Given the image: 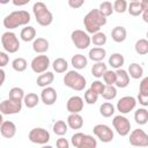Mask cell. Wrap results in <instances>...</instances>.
<instances>
[{
  "label": "cell",
  "instance_id": "cell-32",
  "mask_svg": "<svg viewBox=\"0 0 148 148\" xmlns=\"http://www.w3.org/2000/svg\"><path fill=\"white\" fill-rule=\"evenodd\" d=\"M127 12L132 16L142 15V13H143V6H142L141 1H131L130 5H128V7H127Z\"/></svg>",
  "mask_w": 148,
  "mask_h": 148
},
{
  "label": "cell",
  "instance_id": "cell-16",
  "mask_svg": "<svg viewBox=\"0 0 148 148\" xmlns=\"http://www.w3.org/2000/svg\"><path fill=\"white\" fill-rule=\"evenodd\" d=\"M57 98H58V94L54 88H52L50 86L43 88V90L40 92V99L45 105H49V106L53 105L57 102Z\"/></svg>",
  "mask_w": 148,
  "mask_h": 148
},
{
  "label": "cell",
  "instance_id": "cell-8",
  "mask_svg": "<svg viewBox=\"0 0 148 148\" xmlns=\"http://www.w3.org/2000/svg\"><path fill=\"white\" fill-rule=\"evenodd\" d=\"M112 126L114 131L120 135V136H126L130 134L131 131V121L124 116V114H118L114 116L112 119Z\"/></svg>",
  "mask_w": 148,
  "mask_h": 148
},
{
  "label": "cell",
  "instance_id": "cell-18",
  "mask_svg": "<svg viewBox=\"0 0 148 148\" xmlns=\"http://www.w3.org/2000/svg\"><path fill=\"white\" fill-rule=\"evenodd\" d=\"M49 46H50V44L46 38L37 37L32 40V50L38 54H43V53L47 52Z\"/></svg>",
  "mask_w": 148,
  "mask_h": 148
},
{
  "label": "cell",
  "instance_id": "cell-53",
  "mask_svg": "<svg viewBox=\"0 0 148 148\" xmlns=\"http://www.w3.org/2000/svg\"><path fill=\"white\" fill-rule=\"evenodd\" d=\"M142 6H143V10H148V0H140Z\"/></svg>",
  "mask_w": 148,
  "mask_h": 148
},
{
  "label": "cell",
  "instance_id": "cell-10",
  "mask_svg": "<svg viewBox=\"0 0 148 148\" xmlns=\"http://www.w3.org/2000/svg\"><path fill=\"white\" fill-rule=\"evenodd\" d=\"M28 138L32 143H36V145H45L51 139L49 131H46L43 127H35L30 130Z\"/></svg>",
  "mask_w": 148,
  "mask_h": 148
},
{
  "label": "cell",
  "instance_id": "cell-35",
  "mask_svg": "<svg viewBox=\"0 0 148 148\" xmlns=\"http://www.w3.org/2000/svg\"><path fill=\"white\" fill-rule=\"evenodd\" d=\"M12 67L15 72H24L28 67V62L24 58L22 57H18V58H15L13 61H12Z\"/></svg>",
  "mask_w": 148,
  "mask_h": 148
},
{
  "label": "cell",
  "instance_id": "cell-9",
  "mask_svg": "<svg viewBox=\"0 0 148 148\" xmlns=\"http://www.w3.org/2000/svg\"><path fill=\"white\" fill-rule=\"evenodd\" d=\"M92 133L97 139H99L102 142H105V143L111 142L113 140V136H114L113 130H111V127L105 125V124L95 125L92 128Z\"/></svg>",
  "mask_w": 148,
  "mask_h": 148
},
{
  "label": "cell",
  "instance_id": "cell-51",
  "mask_svg": "<svg viewBox=\"0 0 148 148\" xmlns=\"http://www.w3.org/2000/svg\"><path fill=\"white\" fill-rule=\"evenodd\" d=\"M0 74H1V82H0V86H2L3 82H5V76H6V73H5V71H3L2 68L0 69Z\"/></svg>",
  "mask_w": 148,
  "mask_h": 148
},
{
  "label": "cell",
  "instance_id": "cell-45",
  "mask_svg": "<svg viewBox=\"0 0 148 148\" xmlns=\"http://www.w3.org/2000/svg\"><path fill=\"white\" fill-rule=\"evenodd\" d=\"M136 101L139 102L140 105L142 106H148V94L146 92H140L138 94V97H136Z\"/></svg>",
  "mask_w": 148,
  "mask_h": 148
},
{
  "label": "cell",
  "instance_id": "cell-29",
  "mask_svg": "<svg viewBox=\"0 0 148 148\" xmlns=\"http://www.w3.org/2000/svg\"><path fill=\"white\" fill-rule=\"evenodd\" d=\"M68 128L69 127H68L67 121H64V120H57L52 126L53 133L56 135H59V136H64L68 132Z\"/></svg>",
  "mask_w": 148,
  "mask_h": 148
},
{
  "label": "cell",
  "instance_id": "cell-26",
  "mask_svg": "<svg viewBox=\"0 0 148 148\" xmlns=\"http://www.w3.org/2000/svg\"><path fill=\"white\" fill-rule=\"evenodd\" d=\"M20 37L23 42H31L36 38V29L31 25H24V28L21 30Z\"/></svg>",
  "mask_w": 148,
  "mask_h": 148
},
{
  "label": "cell",
  "instance_id": "cell-19",
  "mask_svg": "<svg viewBox=\"0 0 148 148\" xmlns=\"http://www.w3.org/2000/svg\"><path fill=\"white\" fill-rule=\"evenodd\" d=\"M117 73V80H116V86L118 88H126L130 83V74L127 71L123 68L116 69Z\"/></svg>",
  "mask_w": 148,
  "mask_h": 148
},
{
  "label": "cell",
  "instance_id": "cell-39",
  "mask_svg": "<svg viewBox=\"0 0 148 148\" xmlns=\"http://www.w3.org/2000/svg\"><path fill=\"white\" fill-rule=\"evenodd\" d=\"M24 96H25V94H24L23 89L20 87H13L8 92V98H12L15 101H23Z\"/></svg>",
  "mask_w": 148,
  "mask_h": 148
},
{
  "label": "cell",
  "instance_id": "cell-38",
  "mask_svg": "<svg viewBox=\"0 0 148 148\" xmlns=\"http://www.w3.org/2000/svg\"><path fill=\"white\" fill-rule=\"evenodd\" d=\"M91 43L95 46H103V45H105V43H106V35L104 32H102V31H97V32L92 34Z\"/></svg>",
  "mask_w": 148,
  "mask_h": 148
},
{
  "label": "cell",
  "instance_id": "cell-55",
  "mask_svg": "<svg viewBox=\"0 0 148 148\" xmlns=\"http://www.w3.org/2000/svg\"><path fill=\"white\" fill-rule=\"evenodd\" d=\"M131 1H140V0H131Z\"/></svg>",
  "mask_w": 148,
  "mask_h": 148
},
{
  "label": "cell",
  "instance_id": "cell-36",
  "mask_svg": "<svg viewBox=\"0 0 148 148\" xmlns=\"http://www.w3.org/2000/svg\"><path fill=\"white\" fill-rule=\"evenodd\" d=\"M135 52L140 56H145L148 53V39L146 38H141L139 40H136L135 45H134Z\"/></svg>",
  "mask_w": 148,
  "mask_h": 148
},
{
  "label": "cell",
  "instance_id": "cell-49",
  "mask_svg": "<svg viewBox=\"0 0 148 148\" xmlns=\"http://www.w3.org/2000/svg\"><path fill=\"white\" fill-rule=\"evenodd\" d=\"M56 146H57L58 148H68V147H69V142H68L67 139H65V138L61 136V138H59V139L57 140Z\"/></svg>",
  "mask_w": 148,
  "mask_h": 148
},
{
  "label": "cell",
  "instance_id": "cell-11",
  "mask_svg": "<svg viewBox=\"0 0 148 148\" xmlns=\"http://www.w3.org/2000/svg\"><path fill=\"white\" fill-rule=\"evenodd\" d=\"M50 65H51L50 58L47 56H45L44 53L36 56L30 62V67H31L32 72H35L36 74H42V73L46 72L47 68L50 67Z\"/></svg>",
  "mask_w": 148,
  "mask_h": 148
},
{
  "label": "cell",
  "instance_id": "cell-23",
  "mask_svg": "<svg viewBox=\"0 0 148 148\" xmlns=\"http://www.w3.org/2000/svg\"><path fill=\"white\" fill-rule=\"evenodd\" d=\"M126 36H127V31L124 27L121 25H117L112 29L111 31V38L116 42V43H123L125 39H126Z\"/></svg>",
  "mask_w": 148,
  "mask_h": 148
},
{
  "label": "cell",
  "instance_id": "cell-22",
  "mask_svg": "<svg viewBox=\"0 0 148 148\" xmlns=\"http://www.w3.org/2000/svg\"><path fill=\"white\" fill-rule=\"evenodd\" d=\"M53 81H54V74H53L52 72L46 71V72H44V73L39 74V76L37 77L36 83H37V86H38V87L45 88V87L50 86Z\"/></svg>",
  "mask_w": 148,
  "mask_h": 148
},
{
  "label": "cell",
  "instance_id": "cell-56",
  "mask_svg": "<svg viewBox=\"0 0 148 148\" xmlns=\"http://www.w3.org/2000/svg\"><path fill=\"white\" fill-rule=\"evenodd\" d=\"M147 39H148V31H147Z\"/></svg>",
  "mask_w": 148,
  "mask_h": 148
},
{
  "label": "cell",
  "instance_id": "cell-14",
  "mask_svg": "<svg viewBox=\"0 0 148 148\" xmlns=\"http://www.w3.org/2000/svg\"><path fill=\"white\" fill-rule=\"evenodd\" d=\"M136 103L138 102H136L135 97H133V96H124L117 102V110L121 114L130 113L131 111H133L135 109Z\"/></svg>",
  "mask_w": 148,
  "mask_h": 148
},
{
  "label": "cell",
  "instance_id": "cell-12",
  "mask_svg": "<svg viewBox=\"0 0 148 148\" xmlns=\"http://www.w3.org/2000/svg\"><path fill=\"white\" fill-rule=\"evenodd\" d=\"M22 103H23V101H15L12 98L5 99L0 103V111L3 116L18 113L22 110Z\"/></svg>",
  "mask_w": 148,
  "mask_h": 148
},
{
  "label": "cell",
  "instance_id": "cell-13",
  "mask_svg": "<svg viewBox=\"0 0 148 148\" xmlns=\"http://www.w3.org/2000/svg\"><path fill=\"white\" fill-rule=\"evenodd\" d=\"M130 143L134 147H148V134L141 130L135 128L130 133Z\"/></svg>",
  "mask_w": 148,
  "mask_h": 148
},
{
  "label": "cell",
  "instance_id": "cell-46",
  "mask_svg": "<svg viewBox=\"0 0 148 148\" xmlns=\"http://www.w3.org/2000/svg\"><path fill=\"white\" fill-rule=\"evenodd\" d=\"M139 91L140 92H146L148 94V76H145L139 84Z\"/></svg>",
  "mask_w": 148,
  "mask_h": 148
},
{
  "label": "cell",
  "instance_id": "cell-42",
  "mask_svg": "<svg viewBox=\"0 0 148 148\" xmlns=\"http://www.w3.org/2000/svg\"><path fill=\"white\" fill-rule=\"evenodd\" d=\"M98 99V94L95 92L91 88L87 89L86 92H84V102L87 104H95Z\"/></svg>",
  "mask_w": 148,
  "mask_h": 148
},
{
  "label": "cell",
  "instance_id": "cell-27",
  "mask_svg": "<svg viewBox=\"0 0 148 148\" xmlns=\"http://www.w3.org/2000/svg\"><path fill=\"white\" fill-rule=\"evenodd\" d=\"M128 74H130V77L134 79V80H138V79H141L143 76V68L141 65H139L138 62H132L128 66Z\"/></svg>",
  "mask_w": 148,
  "mask_h": 148
},
{
  "label": "cell",
  "instance_id": "cell-34",
  "mask_svg": "<svg viewBox=\"0 0 148 148\" xmlns=\"http://www.w3.org/2000/svg\"><path fill=\"white\" fill-rule=\"evenodd\" d=\"M114 111H116V108H114V105H113L112 103H110V102H104V103L99 106V113H101L103 117H105V118H109V117L113 116Z\"/></svg>",
  "mask_w": 148,
  "mask_h": 148
},
{
  "label": "cell",
  "instance_id": "cell-37",
  "mask_svg": "<svg viewBox=\"0 0 148 148\" xmlns=\"http://www.w3.org/2000/svg\"><path fill=\"white\" fill-rule=\"evenodd\" d=\"M102 97L106 101H112L117 97V88L114 87V84H106L105 88H104V91L102 94Z\"/></svg>",
  "mask_w": 148,
  "mask_h": 148
},
{
  "label": "cell",
  "instance_id": "cell-47",
  "mask_svg": "<svg viewBox=\"0 0 148 148\" xmlns=\"http://www.w3.org/2000/svg\"><path fill=\"white\" fill-rule=\"evenodd\" d=\"M67 2H68V6H69L71 8L77 9V8H80V7L83 6L84 0H67Z\"/></svg>",
  "mask_w": 148,
  "mask_h": 148
},
{
  "label": "cell",
  "instance_id": "cell-41",
  "mask_svg": "<svg viewBox=\"0 0 148 148\" xmlns=\"http://www.w3.org/2000/svg\"><path fill=\"white\" fill-rule=\"evenodd\" d=\"M116 80H117V73L116 71L112 69H108L104 74H103V81L105 84H116Z\"/></svg>",
  "mask_w": 148,
  "mask_h": 148
},
{
  "label": "cell",
  "instance_id": "cell-33",
  "mask_svg": "<svg viewBox=\"0 0 148 148\" xmlns=\"http://www.w3.org/2000/svg\"><path fill=\"white\" fill-rule=\"evenodd\" d=\"M52 67H53V71L56 73L61 74V73L67 72V69H68V62L64 58H57L52 62Z\"/></svg>",
  "mask_w": 148,
  "mask_h": 148
},
{
  "label": "cell",
  "instance_id": "cell-52",
  "mask_svg": "<svg viewBox=\"0 0 148 148\" xmlns=\"http://www.w3.org/2000/svg\"><path fill=\"white\" fill-rule=\"evenodd\" d=\"M142 20H143V22L148 23V10H143V13H142Z\"/></svg>",
  "mask_w": 148,
  "mask_h": 148
},
{
  "label": "cell",
  "instance_id": "cell-24",
  "mask_svg": "<svg viewBox=\"0 0 148 148\" xmlns=\"http://www.w3.org/2000/svg\"><path fill=\"white\" fill-rule=\"evenodd\" d=\"M108 64L111 66V68L113 69H118V68H121L125 64V58L121 53H112L110 57H109V60H108Z\"/></svg>",
  "mask_w": 148,
  "mask_h": 148
},
{
  "label": "cell",
  "instance_id": "cell-21",
  "mask_svg": "<svg viewBox=\"0 0 148 148\" xmlns=\"http://www.w3.org/2000/svg\"><path fill=\"white\" fill-rule=\"evenodd\" d=\"M88 56H89V59L92 60L94 62L103 61V59L106 57V51L102 46H96V47H92L89 50Z\"/></svg>",
  "mask_w": 148,
  "mask_h": 148
},
{
  "label": "cell",
  "instance_id": "cell-50",
  "mask_svg": "<svg viewBox=\"0 0 148 148\" xmlns=\"http://www.w3.org/2000/svg\"><path fill=\"white\" fill-rule=\"evenodd\" d=\"M12 2H13L14 6H16V7H21V6H24V5L29 3L30 0H12Z\"/></svg>",
  "mask_w": 148,
  "mask_h": 148
},
{
  "label": "cell",
  "instance_id": "cell-2",
  "mask_svg": "<svg viewBox=\"0 0 148 148\" xmlns=\"http://www.w3.org/2000/svg\"><path fill=\"white\" fill-rule=\"evenodd\" d=\"M30 20H31L30 14L27 10H14L3 18L2 23L6 29L13 30L22 25H28Z\"/></svg>",
  "mask_w": 148,
  "mask_h": 148
},
{
  "label": "cell",
  "instance_id": "cell-48",
  "mask_svg": "<svg viewBox=\"0 0 148 148\" xmlns=\"http://www.w3.org/2000/svg\"><path fill=\"white\" fill-rule=\"evenodd\" d=\"M8 62H9V57L7 56L6 51H1L0 52V66H1V68H3Z\"/></svg>",
  "mask_w": 148,
  "mask_h": 148
},
{
  "label": "cell",
  "instance_id": "cell-30",
  "mask_svg": "<svg viewBox=\"0 0 148 148\" xmlns=\"http://www.w3.org/2000/svg\"><path fill=\"white\" fill-rule=\"evenodd\" d=\"M134 120L138 125H145L148 123V110L143 108H139L134 112Z\"/></svg>",
  "mask_w": 148,
  "mask_h": 148
},
{
  "label": "cell",
  "instance_id": "cell-31",
  "mask_svg": "<svg viewBox=\"0 0 148 148\" xmlns=\"http://www.w3.org/2000/svg\"><path fill=\"white\" fill-rule=\"evenodd\" d=\"M39 99H40V97L37 94H35V92H28L24 96V98H23V103H24V105L28 109H32V108H35V106L38 105Z\"/></svg>",
  "mask_w": 148,
  "mask_h": 148
},
{
  "label": "cell",
  "instance_id": "cell-4",
  "mask_svg": "<svg viewBox=\"0 0 148 148\" xmlns=\"http://www.w3.org/2000/svg\"><path fill=\"white\" fill-rule=\"evenodd\" d=\"M64 84L73 90L81 91L86 88L87 86V80L86 77L80 74L77 71H67V73L64 76Z\"/></svg>",
  "mask_w": 148,
  "mask_h": 148
},
{
  "label": "cell",
  "instance_id": "cell-28",
  "mask_svg": "<svg viewBox=\"0 0 148 148\" xmlns=\"http://www.w3.org/2000/svg\"><path fill=\"white\" fill-rule=\"evenodd\" d=\"M106 71H108V66H106V64L103 62V61H97V62H95V64L92 65V67H91V74H92V76L96 77V79L103 77V74H104Z\"/></svg>",
  "mask_w": 148,
  "mask_h": 148
},
{
  "label": "cell",
  "instance_id": "cell-44",
  "mask_svg": "<svg viewBox=\"0 0 148 148\" xmlns=\"http://www.w3.org/2000/svg\"><path fill=\"white\" fill-rule=\"evenodd\" d=\"M105 86H106V84H105L104 82H102V81H99V80H95V81H92V83L90 84V88H91L95 92H97L98 95H102L103 91H104Z\"/></svg>",
  "mask_w": 148,
  "mask_h": 148
},
{
  "label": "cell",
  "instance_id": "cell-20",
  "mask_svg": "<svg viewBox=\"0 0 148 148\" xmlns=\"http://www.w3.org/2000/svg\"><path fill=\"white\" fill-rule=\"evenodd\" d=\"M66 121L68 124V127L72 130H80L83 126V118L80 113H69Z\"/></svg>",
  "mask_w": 148,
  "mask_h": 148
},
{
  "label": "cell",
  "instance_id": "cell-6",
  "mask_svg": "<svg viewBox=\"0 0 148 148\" xmlns=\"http://www.w3.org/2000/svg\"><path fill=\"white\" fill-rule=\"evenodd\" d=\"M1 45L2 49L8 53H16L20 50V40L16 34L12 32L10 30L1 35Z\"/></svg>",
  "mask_w": 148,
  "mask_h": 148
},
{
  "label": "cell",
  "instance_id": "cell-7",
  "mask_svg": "<svg viewBox=\"0 0 148 148\" xmlns=\"http://www.w3.org/2000/svg\"><path fill=\"white\" fill-rule=\"evenodd\" d=\"M71 39L74 44V46L79 50H86L91 44V37L87 31H83L81 29H76L71 34Z\"/></svg>",
  "mask_w": 148,
  "mask_h": 148
},
{
  "label": "cell",
  "instance_id": "cell-15",
  "mask_svg": "<svg viewBox=\"0 0 148 148\" xmlns=\"http://www.w3.org/2000/svg\"><path fill=\"white\" fill-rule=\"evenodd\" d=\"M83 105H84L83 98L75 95V96H72L67 99L66 109L69 113H80L83 110Z\"/></svg>",
  "mask_w": 148,
  "mask_h": 148
},
{
  "label": "cell",
  "instance_id": "cell-40",
  "mask_svg": "<svg viewBox=\"0 0 148 148\" xmlns=\"http://www.w3.org/2000/svg\"><path fill=\"white\" fill-rule=\"evenodd\" d=\"M98 9H99V12H101L104 16H106V17L110 16V15H112L113 12H114V9H113V3H111L110 1H103V2L99 5Z\"/></svg>",
  "mask_w": 148,
  "mask_h": 148
},
{
  "label": "cell",
  "instance_id": "cell-3",
  "mask_svg": "<svg viewBox=\"0 0 148 148\" xmlns=\"http://www.w3.org/2000/svg\"><path fill=\"white\" fill-rule=\"evenodd\" d=\"M32 13L35 15L36 22L42 27H49L53 22V15L47 8V6L42 2L37 1L32 6Z\"/></svg>",
  "mask_w": 148,
  "mask_h": 148
},
{
  "label": "cell",
  "instance_id": "cell-43",
  "mask_svg": "<svg viewBox=\"0 0 148 148\" xmlns=\"http://www.w3.org/2000/svg\"><path fill=\"white\" fill-rule=\"evenodd\" d=\"M127 7H128V3L126 0H114L113 2V9L119 14L127 12Z\"/></svg>",
  "mask_w": 148,
  "mask_h": 148
},
{
  "label": "cell",
  "instance_id": "cell-5",
  "mask_svg": "<svg viewBox=\"0 0 148 148\" xmlns=\"http://www.w3.org/2000/svg\"><path fill=\"white\" fill-rule=\"evenodd\" d=\"M71 142L75 148H96L97 141L92 135L81 132L74 133L71 138Z\"/></svg>",
  "mask_w": 148,
  "mask_h": 148
},
{
  "label": "cell",
  "instance_id": "cell-17",
  "mask_svg": "<svg viewBox=\"0 0 148 148\" xmlns=\"http://www.w3.org/2000/svg\"><path fill=\"white\" fill-rule=\"evenodd\" d=\"M0 133L6 139H12L16 134V125L10 120H3L0 125Z\"/></svg>",
  "mask_w": 148,
  "mask_h": 148
},
{
  "label": "cell",
  "instance_id": "cell-25",
  "mask_svg": "<svg viewBox=\"0 0 148 148\" xmlns=\"http://www.w3.org/2000/svg\"><path fill=\"white\" fill-rule=\"evenodd\" d=\"M71 64L75 69H83L88 65V59L83 54H74L71 59Z\"/></svg>",
  "mask_w": 148,
  "mask_h": 148
},
{
  "label": "cell",
  "instance_id": "cell-1",
  "mask_svg": "<svg viewBox=\"0 0 148 148\" xmlns=\"http://www.w3.org/2000/svg\"><path fill=\"white\" fill-rule=\"evenodd\" d=\"M83 24L88 34H95L101 31V28L106 24V16H104L98 8L91 9L83 17Z\"/></svg>",
  "mask_w": 148,
  "mask_h": 148
},
{
  "label": "cell",
  "instance_id": "cell-54",
  "mask_svg": "<svg viewBox=\"0 0 148 148\" xmlns=\"http://www.w3.org/2000/svg\"><path fill=\"white\" fill-rule=\"evenodd\" d=\"M10 0H0V3L1 5H6V3H8Z\"/></svg>",
  "mask_w": 148,
  "mask_h": 148
}]
</instances>
